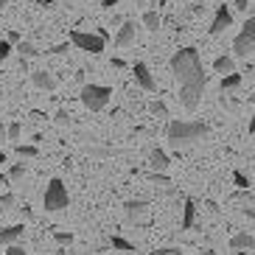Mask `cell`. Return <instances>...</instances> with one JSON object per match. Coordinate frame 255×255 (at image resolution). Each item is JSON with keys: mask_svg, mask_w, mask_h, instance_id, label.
<instances>
[{"mask_svg": "<svg viewBox=\"0 0 255 255\" xmlns=\"http://www.w3.org/2000/svg\"><path fill=\"white\" fill-rule=\"evenodd\" d=\"M171 73L180 84H194V82L208 84V76L202 70V59H199V51L196 48H180V51H174Z\"/></svg>", "mask_w": 255, "mask_h": 255, "instance_id": "1", "label": "cell"}, {"mask_svg": "<svg viewBox=\"0 0 255 255\" xmlns=\"http://www.w3.org/2000/svg\"><path fill=\"white\" fill-rule=\"evenodd\" d=\"M208 135H210V129L202 121H171V124L165 127V140L171 143L174 149L202 143Z\"/></svg>", "mask_w": 255, "mask_h": 255, "instance_id": "2", "label": "cell"}, {"mask_svg": "<svg viewBox=\"0 0 255 255\" xmlns=\"http://www.w3.org/2000/svg\"><path fill=\"white\" fill-rule=\"evenodd\" d=\"M70 42L79 51H87L93 56H98L107 45V31H96V34L93 31H70Z\"/></svg>", "mask_w": 255, "mask_h": 255, "instance_id": "3", "label": "cell"}, {"mask_svg": "<svg viewBox=\"0 0 255 255\" xmlns=\"http://www.w3.org/2000/svg\"><path fill=\"white\" fill-rule=\"evenodd\" d=\"M42 205H45L48 213H59V210H68L70 196H68V188H65V182H62L59 177L48 182V188H45V199H42Z\"/></svg>", "mask_w": 255, "mask_h": 255, "instance_id": "4", "label": "cell"}, {"mask_svg": "<svg viewBox=\"0 0 255 255\" xmlns=\"http://www.w3.org/2000/svg\"><path fill=\"white\" fill-rule=\"evenodd\" d=\"M113 98V90L104 87V84H84L82 87V104L90 110V113H101Z\"/></svg>", "mask_w": 255, "mask_h": 255, "instance_id": "5", "label": "cell"}, {"mask_svg": "<svg viewBox=\"0 0 255 255\" xmlns=\"http://www.w3.org/2000/svg\"><path fill=\"white\" fill-rule=\"evenodd\" d=\"M233 53L236 56H250L255 53V17H250L244 28L239 31V37L233 39Z\"/></svg>", "mask_w": 255, "mask_h": 255, "instance_id": "6", "label": "cell"}, {"mask_svg": "<svg viewBox=\"0 0 255 255\" xmlns=\"http://www.w3.org/2000/svg\"><path fill=\"white\" fill-rule=\"evenodd\" d=\"M208 84L205 82H194V84H180V104L185 107V110H191L194 113L196 107L202 104V93Z\"/></svg>", "mask_w": 255, "mask_h": 255, "instance_id": "7", "label": "cell"}, {"mask_svg": "<svg viewBox=\"0 0 255 255\" xmlns=\"http://www.w3.org/2000/svg\"><path fill=\"white\" fill-rule=\"evenodd\" d=\"M233 25V11L227 6H219L216 8V14H213V23H210V37H222L227 28Z\"/></svg>", "mask_w": 255, "mask_h": 255, "instance_id": "8", "label": "cell"}, {"mask_svg": "<svg viewBox=\"0 0 255 255\" xmlns=\"http://www.w3.org/2000/svg\"><path fill=\"white\" fill-rule=\"evenodd\" d=\"M124 213H127V222L137 225V222H143V219L149 216V202H143V199H129V202H124Z\"/></svg>", "mask_w": 255, "mask_h": 255, "instance_id": "9", "label": "cell"}, {"mask_svg": "<svg viewBox=\"0 0 255 255\" xmlns=\"http://www.w3.org/2000/svg\"><path fill=\"white\" fill-rule=\"evenodd\" d=\"M132 73H135V82L140 84L146 93H154V90H157V82H154V76H151V70H149V65H146V62H135Z\"/></svg>", "mask_w": 255, "mask_h": 255, "instance_id": "10", "label": "cell"}, {"mask_svg": "<svg viewBox=\"0 0 255 255\" xmlns=\"http://www.w3.org/2000/svg\"><path fill=\"white\" fill-rule=\"evenodd\" d=\"M25 225H8V227H0V247H8V244H17L23 239Z\"/></svg>", "mask_w": 255, "mask_h": 255, "instance_id": "11", "label": "cell"}, {"mask_svg": "<svg viewBox=\"0 0 255 255\" xmlns=\"http://www.w3.org/2000/svg\"><path fill=\"white\" fill-rule=\"evenodd\" d=\"M31 82L37 84L39 90H48V93H53L56 90V76L53 73H48V70H34V73H31Z\"/></svg>", "mask_w": 255, "mask_h": 255, "instance_id": "12", "label": "cell"}, {"mask_svg": "<svg viewBox=\"0 0 255 255\" xmlns=\"http://www.w3.org/2000/svg\"><path fill=\"white\" fill-rule=\"evenodd\" d=\"M135 42V20H127V23L121 25L118 37H115V45L118 48H129Z\"/></svg>", "mask_w": 255, "mask_h": 255, "instance_id": "13", "label": "cell"}, {"mask_svg": "<svg viewBox=\"0 0 255 255\" xmlns=\"http://www.w3.org/2000/svg\"><path fill=\"white\" fill-rule=\"evenodd\" d=\"M149 165H151V171H168L171 160H168V154H165L163 149H151L149 151Z\"/></svg>", "mask_w": 255, "mask_h": 255, "instance_id": "14", "label": "cell"}, {"mask_svg": "<svg viewBox=\"0 0 255 255\" xmlns=\"http://www.w3.org/2000/svg\"><path fill=\"white\" fill-rule=\"evenodd\" d=\"M230 250L241 253V250H255V236L253 233H236L230 239Z\"/></svg>", "mask_w": 255, "mask_h": 255, "instance_id": "15", "label": "cell"}, {"mask_svg": "<svg viewBox=\"0 0 255 255\" xmlns=\"http://www.w3.org/2000/svg\"><path fill=\"white\" fill-rule=\"evenodd\" d=\"M194 222H196V205H194V199L188 196V199H185V208H182L180 230H191V227H194Z\"/></svg>", "mask_w": 255, "mask_h": 255, "instance_id": "16", "label": "cell"}, {"mask_svg": "<svg viewBox=\"0 0 255 255\" xmlns=\"http://www.w3.org/2000/svg\"><path fill=\"white\" fill-rule=\"evenodd\" d=\"M213 70L216 73H222V76H227V73H233L236 70V62H233V56H216V62H213Z\"/></svg>", "mask_w": 255, "mask_h": 255, "instance_id": "17", "label": "cell"}, {"mask_svg": "<svg viewBox=\"0 0 255 255\" xmlns=\"http://www.w3.org/2000/svg\"><path fill=\"white\" fill-rule=\"evenodd\" d=\"M236 87H241V73H227V76H222V93H230V90H236Z\"/></svg>", "mask_w": 255, "mask_h": 255, "instance_id": "18", "label": "cell"}, {"mask_svg": "<svg viewBox=\"0 0 255 255\" xmlns=\"http://www.w3.org/2000/svg\"><path fill=\"white\" fill-rule=\"evenodd\" d=\"M17 51H20V56H25V59H37L39 53H42L34 42H23V39L17 42Z\"/></svg>", "mask_w": 255, "mask_h": 255, "instance_id": "19", "label": "cell"}, {"mask_svg": "<svg viewBox=\"0 0 255 255\" xmlns=\"http://www.w3.org/2000/svg\"><path fill=\"white\" fill-rule=\"evenodd\" d=\"M113 250H121V253H137V247L132 241H127L124 236H113Z\"/></svg>", "mask_w": 255, "mask_h": 255, "instance_id": "20", "label": "cell"}, {"mask_svg": "<svg viewBox=\"0 0 255 255\" xmlns=\"http://www.w3.org/2000/svg\"><path fill=\"white\" fill-rule=\"evenodd\" d=\"M143 25H146V31L154 34V31L160 28V14L157 11H146V14H143Z\"/></svg>", "mask_w": 255, "mask_h": 255, "instance_id": "21", "label": "cell"}, {"mask_svg": "<svg viewBox=\"0 0 255 255\" xmlns=\"http://www.w3.org/2000/svg\"><path fill=\"white\" fill-rule=\"evenodd\" d=\"M149 182H151V185H157V188H168V185H171V180L165 177V171H151L149 174Z\"/></svg>", "mask_w": 255, "mask_h": 255, "instance_id": "22", "label": "cell"}, {"mask_svg": "<svg viewBox=\"0 0 255 255\" xmlns=\"http://www.w3.org/2000/svg\"><path fill=\"white\" fill-rule=\"evenodd\" d=\"M151 115H157V118H168V107H165V101H160V98H154L149 104Z\"/></svg>", "mask_w": 255, "mask_h": 255, "instance_id": "23", "label": "cell"}, {"mask_svg": "<svg viewBox=\"0 0 255 255\" xmlns=\"http://www.w3.org/2000/svg\"><path fill=\"white\" fill-rule=\"evenodd\" d=\"M25 177V163H14L11 168H8V180L11 182H20Z\"/></svg>", "mask_w": 255, "mask_h": 255, "instance_id": "24", "label": "cell"}, {"mask_svg": "<svg viewBox=\"0 0 255 255\" xmlns=\"http://www.w3.org/2000/svg\"><path fill=\"white\" fill-rule=\"evenodd\" d=\"M14 202H17V196L11 194V191H3V194H0V210H11Z\"/></svg>", "mask_w": 255, "mask_h": 255, "instance_id": "25", "label": "cell"}, {"mask_svg": "<svg viewBox=\"0 0 255 255\" xmlns=\"http://www.w3.org/2000/svg\"><path fill=\"white\" fill-rule=\"evenodd\" d=\"M17 154L25 157V160H31V157H37V154H39V149H37V146H23V143H17Z\"/></svg>", "mask_w": 255, "mask_h": 255, "instance_id": "26", "label": "cell"}, {"mask_svg": "<svg viewBox=\"0 0 255 255\" xmlns=\"http://www.w3.org/2000/svg\"><path fill=\"white\" fill-rule=\"evenodd\" d=\"M233 182H236V188H241V191H247L253 182H250V177H244L241 171H233Z\"/></svg>", "mask_w": 255, "mask_h": 255, "instance_id": "27", "label": "cell"}, {"mask_svg": "<svg viewBox=\"0 0 255 255\" xmlns=\"http://www.w3.org/2000/svg\"><path fill=\"white\" fill-rule=\"evenodd\" d=\"M53 121H56V127H70V113L68 110H59Z\"/></svg>", "mask_w": 255, "mask_h": 255, "instance_id": "28", "label": "cell"}, {"mask_svg": "<svg viewBox=\"0 0 255 255\" xmlns=\"http://www.w3.org/2000/svg\"><path fill=\"white\" fill-rule=\"evenodd\" d=\"M8 53H11V42L8 39H0V65L8 59Z\"/></svg>", "mask_w": 255, "mask_h": 255, "instance_id": "29", "label": "cell"}, {"mask_svg": "<svg viewBox=\"0 0 255 255\" xmlns=\"http://www.w3.org/2000/svg\"><path fill=\"white\" fill-rule=\"evenodd\" d=\"M149 255H185V253L177 250V247H160V250H154V253H149Z\"/></svg>", "mask_w": 255, "mask_h": 255, "instance_id": "30", "label": "cell"}, {"mask_svg": "<svg viewBox=\"0 0 255 255\" xmlns=\"http://www.w3.org/2000/svg\"><path fill=\"white\" fill-rule=\"evenodd\" d=\"M53 239H56V244H62V247H65V244H73V233H56Z\"/></svg>", "mask_w": 255, "mask_h": 255, "instance_id": "31", "label": "cell"}, {"mask_svg": "<svg viewBox=\"0 0 255 255\" xmlns=\"http://www.w3.org/2000/svg\"><path fill=\"white\" fill-rule=\"evenodd\" d=\"M20 132H23V127H20V124H8V140H17V137H20Z\"/></svg>", "mask_w": 255, "mask_h": 255, "instance_id": "32", "label": "cell"}, {"mask_svg": "<svg viewBox=\"0 0 255 255\" xmlns=\"http://www.w3.org/2000/svg\"><path fill=\"white\" fill-rule=\"evenodd\" d=\"M6 255H28L23 247H17V244H8V250H6Z\"/></svg>", "mask_w": 255, "mask_h": 255, "instance_id": "33", "label": "cell"}, {"mask_svg": "<svg viewBox=\"0 0 255 255\" xmlns=\"http://www.w3.org/2000/svg\"><path fill=\"white\" fill-rule=\"evenodd\" d=\"M45 53H68V42H62V45H53L51 51H45Z\"/></svg>", "mask_w": 255, "mask_h": 255, "instance_id": "34", "label": "cell"}, {"mask_svg": "<svg viewBox=\"0 0 255 255\" xmlns=\"http://www.w3.org/2000/svg\"><path fill=\"white\" fill-rule=\"evenodd\" d=\"M8 182H11V180H8V174H0V194L6 191V185H8Z\"/></svg>", "mask_w": 255, "mask_h": 255, "instance_id": "35", "label": "cell"}, {"mask_svg": "<svg viewBox=\"0 0 255 255\" xmlns=\"http://www.w3.org/2000/svg\"><path fill=\"white\" fill-rule=\"evenodd\" d=\"M8 42H11V45H17V42H20V34H17V31H8Z\"/></svg>", "mask_w": 255, "mask_h": 255, "instance_id": "36", "label": "cell"}, {"mask_svg": "<svg viewBox=\"0 0 255 255\" xmlns=\"http://www.w3.org/2000/svg\"><path fill=\"white\" fill-rule=\"evenodd\" d=\"M3 140H8V127H3V124H0V143Z\"/></svg>", "mask_w": 255, "mask_h": 255, "instance_id": "37", "label": "cell"}, {"mask_svg": "<svg viewBox=\"0 0 255 255\" xmlns=\"http://www.w3.org/2000/svg\"><path fill=\"white\" fill-rule=\"evenodd\" d=\"M250 6V0H236V8H241V11H247Z\"/></svg>", "mask_w": 255, "mask_h": 255, "instance_id": "38", "label": "cell"}, {"mask_svg": "<svg viewBox=\"0 0 255 255\" xmlns=\"http://www.w3.org/2000/svg\"><path fill=\"white\" fill-rule=\"evenodd\" d=\"M244 213H247L250 222H255V210H253V208H244Z\"/></svg>", "mask_w": 255, "mask_h": 255, "instance_id": "39", "label": "cell"}, {"mask_svg": "<svg viewBox=\"0 0 255 255\" xmlns=\"http://www.w3.org/2000/svg\"><path fill=\"white\" fill-rule=\"evenodd\" d=\"M20 213H23V219H31L34 213H31V208H20Z\"/></svg>", "mask_w": 255, "mask_h": 255, "instance_id": "40", "label": "cell"}, {"mask_svg": "<svg viewBox=\"0 0 255 255\" xmlns=\"http://www.w3.org/2000/svg\"><path fill=\"white\" fill-rule=\"evenodd\" d=\"M118 6V0H104V8H115Z\"/></svg>", "mask_w": 255, "mask_h": 255, "instance_id": "41", "label": "cell"}, {"mask_svg": "<svg viewBox=\"0 0 255 255\" xmlns=\"http://www.w3.org/2000/svg\"><path fill=\"white\" fill-rule=\"evenodd\" d=\"M250 135H255V118L250 121Z\"/></svg>", "mask_w": 255, "mask_h": 255, "instance_id": "42", "label": "cell"}, {"mask_svg": "<svg viewBox=\"0 0 255 255\" xmlns=\"http://www.w3.org/2000/svg\"><path fill=\"white\" fill-rule=\"evenodd\" d=\"M0 163H6V151L0 149Z\"/></svg>", "mask_w": 255, "mask_h": 255, "instance_id": "43", "label": "cell"}, {"mask_svg": "<svg viewBox=\"0 0 255 255\" xmlns=\"http://www.w3.org/2000/svg\"><path fill=\"white\" fill-rule=\"evenodd\" d=\"M143 3H146V0H135V6H143Z\"/></svg>", "mask_w": 255, "mask_h": 255, "instance_id": "44", "label": "cell"}]
</instances>
